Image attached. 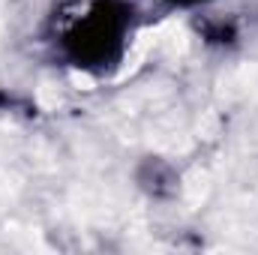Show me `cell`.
Here are the masks:
<instances>
[{
  "instance_id": "2",
  "label": "cell",
  "mask_w": 258,
  "mask_h": 255,
  "mask_svg": "<svg viewBox=\"0 0 258 255\" xmlns=\"http://www.w3.org/2000/svg\"><path fill=\"white\" fill-rule=\"evenodd\" d=\"M69 81H72L78 90H93V87H96V81H93L87 72H78V69H72V72H69Z\"/></svg>"
},
{
  "instance_id": "1",
  "label": "cell",
  "mask_w": 258,
  "mask_h": 255,
  "mask_svg": "<svg viewBox=\"0 0 258 255\" xmlns=\"http://www.w3.org/2000/svg\"><path fill=\"white\" fill-rule=\"evenodd\" d=\"M150 45H153V39H150V33L144 30V33H138V39L132 42V48H129L126 60H123V66H120V72H117V81H123L126 75H132L138 66H141V60L147 57V51H150Z\"/></svg>"
}]
</instances>
